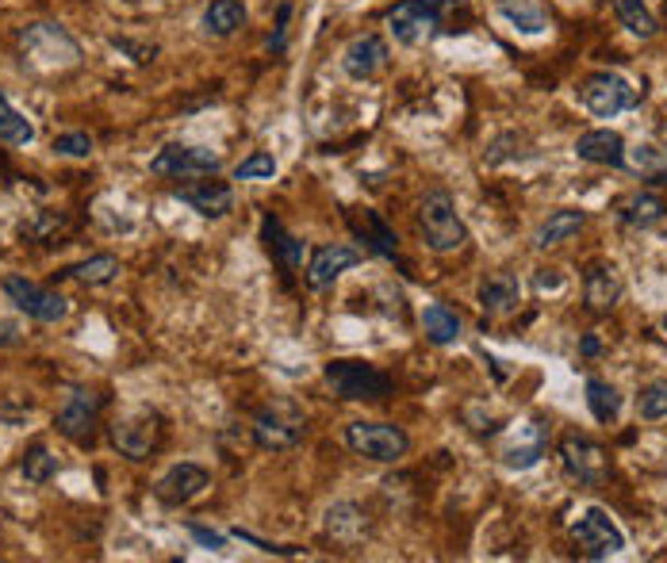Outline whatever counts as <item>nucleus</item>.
Wrapping results in <instances>:
<instances>
[{
    "label": "nucleus",
    "mask_w": 667,
    "mask_h": 563,
    "mask_svg": "<svg viewBox=\"0 0 667 563\" xmlns=\"http://www.w3.org/2000/svg\"><path fill=\"white\" fill-rule=\"evenodd\" d=\"M418 230H422L426 246L433 254H456L468 241V226L461 223L456 200L445 188H433V192L422 195V203H418Z\"/></svg>",
    "instance_id": "nucleus-1"
},
{
    "label": "nucleus",
    "mask_w": 667,
    "mask_h": 563,
    "mask_svg": "<svg viewBox=\"0 0 667 563\" xmlns=\"http://www.w3.org/2000/svg\"><path fill=\"white\" fill-rule=\"evenodd\" d=\"M20 50H23V61L43 74H54V69H74L81 61V46L77 38L69 35L66 27L58 23H27L20 31Z\"/></svg>",
    "instance_id": "nucleus-2"
},
{
    "label": "nucleus",
    "mask_w": 667,
    "mask_h": 563,
    "mask_svg": "<svg viewBox=\"0 0 667 563\" xmlns=\"http://www.w3.org/2000/svg\"><path fill=\"white\" fill-rule=\"evenodd\" d=\"M323 380L327 387L334 391L338 398H349V403H376V398H387L392 395V375L380 372L376 364L369 361H330L323 369Z\"/></svg>",
    "instance_id": "nucleus-3"
},
{
    "label": "nucleus",
    "mask_w": 667,
    "mask_h": 563,
    "mask_svg": "<svg viewBox=\"0 0 667 563\" xmlns=\"http://www.w3.org/2000/svg\"><path fill=\"white\" fill-rule=\"evenodd\" d=\"M346 444L372 464H395L410 452L407 429L392 426V421H349Z\"/></svg>",
    "instance_id": "nucleus-4"
},
{
    "label": "nucleus",
    "mask_w": 667,
    "mask_h": 563,
    "mask_svg": "<svg viewBox=\"0 0 667 563\" xmlns=\"http://www.w3.org/2000/svg\"><path fill=\"white\" fill-rule=\"evenodd\" d=\"M307 437V418L296 403L281 398V403H269L265 410L253 418V444L265 452H289L296 449Z\"/></svg>",
    "instance_id": "nucleus-5"
},
{
    "label": "nucleus",
    "mask_w": 667,
    "mask_h": 563,
    "mask_svg": "<svg viewBox=\"0 0 667 563\" xmlns=\"http://www.w3.org/2000/svg\"><path fill=\"white\" fill-rule=\"evenodd\" d=\"M579 100H584L587 112L599 115V120H614V115H622L641 104V92L633 89L622 74L602 69V74H591L584 85H579Z\"/></svg>",
    "instance_id": "nucleus-6"
},
{
    "label": "nucleus",
    "mask_w": 667,
    "mask_h": 563,
    "mask_svg": "<svg viewBox=\"0 0 667 563\" xmlns=\"http://www.w3.org/2000/svg\"><path fill=\"white\" fill-rule=\"evenodd\" d=\"M572 541L587 560H610L625 549V533L602 506H587L579 521H572Z\"/></svg>",
    "instance_id": "nucleus-7"
},
{
    "label": "nucleus",
    "mask_w": 667,
    "mask_h": 563,
    "mask_svg": "<svg viewBox=\"0 0 667 563\" xmlns=\"http://www.w3.org/2000/svg\"><path fill=\"white\" fill-rule=\"evenodd\" d=\"M4 295L15 303V307L23 311L27 318H35V323H61V318L69 315V300L61 292H50V288L35 284V280L20 277V272H8L4 277Z\"/></svg>",
    "instance_id": "nucleus-8"
},
{
    "label": "nucleus",
    "mask_w": 667,
    "mask_h": 563,
    "mask_svg": "<svg viewBox=\"0 0 667 563\" xmlns=\"http://www.w3.org/2000/svg\"><path fill=\"white\" fill-rule=\"evenodd\" d=\"M441 0H399L387 12V31L399 46H418L441 27Z\"/></svg>",
    "instance_id": "nucleus-9"
},
{
    "label": "nucleus",
    "mask_w": 667,
    "mask_h": 563,
    "mask_svg": "<svg viewBox=\"0 0 667 563\" xmlns=\"http://www.w3.org/2000/svg\"><path fill=\"white\" fill-rule=\"evenodd\" d=\"M161 441V418L154 410H131L112 421V444L120 457L146 460Z\"/></svg>",
    "instance_id": "nucleus-10"
},
{
    "label": "nucleus",
    "mask_w": 667,
    "mask_h": 563,
    "mask_svg": "<svg viewBox=\"0 0 667 563\" xmlns=\"http://www.w3.org/2000/svg\"><path fill=\"white\" fill-rule=\"evenodd\" d=\"M100 403H104V398H100L92 387H69L58 403V414H54L58 433L77 444L92 441V429H97V418H100Z\"/></svg>",
    "instance_id": "nucleus-11"
},
{
    "label": "nucleus",
    "mask_w": 667,
    "mask_h": 563,
    "mask_svg": "<svg viewBox=\"0 0 667 563\" xmlns=\"http://www.w3.org/2000/svg\"><path fill=\"white\" fill-rule=\"evenodd\" d=\"M215 169H219V154L207 150V146H184V143L161 146L150 161L154 177H212Z\"/></svg>",
    "instance_id": "nucleus-12"
},
{
    "label": "nucleus",
    "mask_w": 667,
    "mask_h": 563,
    "mask_svg": "<svg viewBox=\"0 0 667 563\" xmlns=\"http://www.w3.org/2000/svg\"><path fill=\"white\" fill-rule=\"evenodd\" d=\"M364 261V249L349 246V241H330V246H319L312 254V261H307V288H330L338 277H346L349 269H357V264Z\"/></svg>",
    "instance_id": "nucleus-13"
},
{
    "label": "nucleus",
    "mask_w": 667,
    "mask_h": 563,
    "mask_svg": "<svg viewBox=\"0 0 667 563\" xmlns=\"http://www.w3.org/2000/svg\"><path fill=\"white\" fill-rule=\"evenodd\" d=\"M207 483H212L207 468L192 464V460H181V464H173L158 483H154V495H158L161 506H184L196 495H204Z\"/></svg>",
    "instance_id": "nucleus-14"
},
{
    "label": "nucleus",
    "mask_w": 667,
    "mask_h": 563,
    "mask_svg": "<svg viewBox=\"0 0 667 563\" xmlns=\"http://www.w3.org/2000/svg\"><path fill=\"white\" fill-rule=\"evenodd\" d=\"M387 61H392V50H387V43L376 31H364V35H357L353 43L341 50V69H346V77H353V81H372L380 69H387Z\"/></svg>",
    "instance_id": "nucleus-15"
},
{
    "label": "nucleus",
    "mask_w": 667,
    "mask_h": 563,
    "mask_svg": "<svg viewBox=\"0 0 667 563\" xmlns=\"http://www.w3.org/2000/svg\"><path fill=\"white\" fill-rule=\"evenodd\" d=\"M625 284H622V272H618L614 261H595L587 264L584 272V300L587 307L595 311V315H607V311L618 307V300H622Z\"/></svg>",
    "instance_id": "nucleus-16"
},
{
    "label": "nucleus",
    "mask_w": 667,
    "mask_h": 563,
    "mask_svg": "<svg viewBox=\"0 0 667 563\" xmlns=\"http://www.w3.org/2000/svg\"><path fill=\"white\" fill-rule=\"evenodd\" d=\"M561 460H564V472L579 483H599L602 475H607V452L595 441H587V437H576V433L564 437Z\"/></svg>",
    "instance_id": "nucleus-17"
},
{
    "label": "nucleus",
    "mask_w": 667,
    "mask_h": 563,
    "mask_svg": "<svg viewBox=\"0 0 667 563\" xmlns=\"http://www.w3.org/2000/svg\"><path fill=\"white\" fill-rule=\"evenodd\" d=\"M576 158L579 161H591V166H610V169H622L625 166V138L618 131H584L576 138Z\"/></svg>",
    "instance_id": "nucleus-18"
},
{
    "label": "nucleus",
    "mask_w": 667,
    "mask_h": 563,
    "mask_svg": "<svg viewBox=\"0 0 667 563\" xmlns=\"http://www.w3.org/2000/svg\"><path fill=\"white\" fill-rule=\"evenodd\" d=\"M177 195H181V200L204 218H223L230 207H235V192H230V184H223V181L181 184V188H177Z\"/></svg>",
    "instance_id": "nucleus-19"
},
{
    "label": "nucleus",
    "mask_w": 667,
    "mask_h": 563,
    "mask_svg": "<svg viewBox=\"0 0 667 563\" xmlns=\"http://www.w3.org/2000/svg\"><path fill=\"white\" fill-rule=\"evenodd\" d=\"M479 307L487 311V315H510V311H518V303H522V284H518L515 272H491V277L479 280Z\"/></svg>",
    "instance_id": "nucleus-20"
},
{
    "label": "nucleus",
    "mask_w": 667,
    "mask_h": 563,
    "mask_svg": "<svg viewBox=\"0 0 667 563\" xmlns=\"http://www.w3.org/2000/svg\"><path fill=\"white\" fill-rule=\"evenodd\" d=\"M545 452H549V429L533 421V426L518 429V441H510L507 449H502V464H507L510 472H530L533 464H541Z\"/></svg>",
    "instance_id": "nucleus-21"
},
{
    "label": "nucleus",
    "mask_w": 667,
    "mask_h": 563,
    "mask_svg": "<svg viewBox=\"0 0 667 563\" xmlns=\"http://www.w3.org/2000/svg\"><path fill=\"white\" fill-rule=\"evenodd\" d=\"M614 211H618V218H622L625 226L648 230V226H656L667 215V203L656 192H630V195H622V200H618Z\"/></svg>",
    "instance_id": "nucleus-22"
},
{
    "label": "nucleus",
    "mask_w": 667,
    "mask_h": 563,
    "mask_svg": "<svg viewBox=\"0 0 667 563\" xmlns=\"http://www.w3.org/2000/svg\"><path fill=\"white\" fill-rule=\"evenodd\" d=\"M587 226V215L576 207H564V211H553V215L545 218V223L533 230V249H553L561 246V241L576 238L579 230Z\"/></svg>",
    "instance_id": "nucleus-23"
},
{
    "label": "nucleus",
    "mask_w": 667,
    "mask_h": 563,
    "mask_svg": "<svg viewBox=\"0 0 667 563\" xmlns=\"http://www.w3.org/2000/svg\"><path fill=\"white\" fill-rule=\"evenodd\" d=\"M349 223H353V230L361 234L364 241H369V249L376 257H395L399 254V238H395V230L384 223V218L376 215V211H364V215H349Z\"/></svg>",
    "instance_id": "nucleus-24"
},
{
    "label": "nucleus",
    "mask_w": 667,
    "mask_h": 563,
    "mask_svg": "<svg viewBox=\"0 0 667 563\" xmlns=\"http://www.w3.org/2000/svg\"><path fill=\"white\" fill-rule=\"evenodd\" d=\"M261 234H265V246L273 249V257L284 264V269H304V254H307L304 241L292 238V234L284 230V226L276 223L273 215L261 218Z\"/></svg>",
    "instance_id": "nucleus-25"
},
{
    "label": "nucleus",
    "mask_w": 667,
    "mask_h": 563,
    "mask_svg": "<svg viewBox=\"0 0 667 563\" xmlns=\"http://www.w3.org/2000/svg\"><path fill=\"white\" fill-rule=\"evenodd\" d=\"M499 12L522 35H545L549 31V15L538 0H499Z\"/></svg>",
    "instance_id": "nucleus-26"
},
{
    "label": "nucleus",
    "mask_w": 667,
    "mask_h": 563,
    "mask_svg": "<svg viewBox=\"0 0 667 563\" xmlns=\"http://www.w3.org/2000/svg\"><path fill=\"white\" fill-rule=\"evenodd\" d=\"M625 169H633V173L653 184H667V150L653 143H637L633 150L625 146Z\"/></svg>",
    "instance_id": "nucleus-27"
},
{
    "label": "nucleus",
    "mask_w": 667,
    "mask_h": 563,
    "mask_svg": "<svg viewBox=\"0 0 667 563\" xmlns=\"http://www.w3.org/2000/svg\"><path fill=\"white\" fill-rule=\"evenodd\" d=\"M200 23H204L207 35L227 38L246 23V4H242V0H212V4L204 8V20H200Z\"/></svg>",
    "instance_id": "nucleus-28"
},
{
    "label": "nucleus",
    "mask_w": 667,
    "mask_h": 563,
    "mask_svg": "<svg viewBox=\"0 0 667 563\" xmlns=\"http://www.w3.org/2000/svg\"><path fill=\"white\" fill-rule=\"evenodd\" d=\"M422 330L433 346H453L461 338V315L453 307H445V303H430L422 311Z\"/></svg>",
    "instance_id": "nucleus-29"
},
{
    "label": "nucleus",
    "mask_w": 667,
    "mask_h": 563,
    "mask_svg": "<svg viewBox=\"0 0 667 563\" xmlns=\"http://www.w3.org/2000/svg\"><path fill=\"white\" fill-rule=\"evenodd\" d=\"M587 406H591L595 421H618V414H622V395H618L614 383L599 380V375H591L587 380Z\"/></svg>",
    "instance_id": "nucleus-30"
},
{
    "label": "nucleus",
    "mask_w": 667,
    "mask_h": 563,
    "mask_svg": "<svg viewBox=\"0 0 667 563\" xmlns=\"http://www.w3.org/2000/svg\"><path fill=\"white\" fill-rule=\"evenodd\" d=\"M614 12H618V20H622V27L637 38H653L656 31H660L656 27V15L648 12L645 0H614Z\"/></svg>",
    "instance_id": "nucleus-31"
},
{
    "label": "nucleus",
    "mask_w": 667,
    "mask_h": 563,
    "mask_svg": "<svg viewBox=\"0 0 667 563\" xmlns=\"http://www.w3.org/2000/svg\"><path fill=\"white\" fill-rule=\"evenodd\" d=\"M66 277L81 280V284H112L120 277V261L112 254H100V257H89V261H77L66 269Z\"/></svg>",
    "instance_id": "nucleus-32"
},
{
    "label": "nucleus",
    "mask_w": 667,
    "mask_h": 563,
    "mask_svg": "<svg viewBox=\"0 0 667 563\" xmlns=\"http://www.w3.org/2000/svg\"><path fill=\"white\" fill-rule=\"evenodd\" d=\"M31 138H35V127H31V120L23 112H15V108L8 104L4 92H0V143L27 146Z\"/></svg>",
    "instance_id": "nucleus-33"
},
{
    "label": "nucleus",
    "mask_w": 667,
    "mask_h": 563,
    "mask_svg": "<svg viewBox=\"0 0 667 563\" xmlns=\"http://www.w3.org/2000/svg\"><path fill=\"white\" fill-rule=\"evenodd\" d=\"M327 533L338 537V541H357V537L364 533L361 510H357V506H349V503L330 506V510H327Z\"/></svg>",
    "instance_id": "nucleus-34"
},
{
    "label": "nucleus",
    "mask_w": 667,
    "mask_h": 563,
    "mask_svg": "<svg viewBox=\"0 0 667 563\" xmlns=\"http://www.w3.org/2000/svg\"><path fill=\"white\" fill-rule=\"evenodd\" d=\"M54 475H58V457H50L43 444H35V449L23 457V480L43 487V483H50Z\"/></svg>",
    "instance_id": "nucleus-35"
},
{
    "label": "nucleus",
    "mask_w": 667,
    "mask_h": 563,
    "mask_svg": "<svg viewBox=\"0 0 667 563\" xmlns=\"http://www.w3.org/2000/svg\"><path fill=\"white\" fill-rule=\"evenodd\" d=\"M273 177H276V158L265 150L250 154V158L235 166V181H273Z\"/></svg>",
    "instance_id": "nucleus-36"
},
{
    "label": "nucleus",
    "mask_w": 667,
    "mask_h": 563,
    "mask_svg": "<svg viewBox=\"0 0 667 563\" xmlns=\"http://www.w3.org/2000/svg\"><path fill=\"white\" fill-rule=\"evenodd\" d=\"M637 410H641V418H645V421H664V414H667V380H656V383H648V387L641 391Z\"/></svg>",
    "instance_id": "nucleus-37"
},
{
    "label": "nucleus",
    "mask_w": 667,
    "mask_h": 563,
    "mask_svg": "<svg viewBox=\"0 0 667 563\" xmlns=\"http://www.w3.org/2000/svg\"><path fill=\"white\" fill-rule=\"evenodd\" d=\"M54 154H58V158H89L92 138L84 135V131H66V135L54 138Z\"/></svg>",
    "instance_id": "nucleus-38"
},
{
    "label": "nucleus",
    "mask_w": 667,
    "mask_h": 563,
    "mask_svg": "<svg viewBox=\"0 0 667 563\" xmlns=\"http://www.w3.org/2000/svg\"><path fill=\"white\" fill-rule=\"evenodd\" d=\"M189 533L196 537V541L204 544V549H212V552H227V544H230L227 533H215V529L200 526V521H189Z\"/></svg>",
    "instance_id": "nucleus-39"
},
{
    "label": "nucleus",
    "mask_w": 667,
    "mask_h": 563,
    "mask_svg": "<svg viewBox=\"0 0 667 563\" xmlns=\"http://www.w3.org/2000/svg\"><path fill=\"white\" fill-rule=\"evenodd\" d=\"M533 284H538V292H561V288H564V277H561V269H538Z\"/></svg>",
    "instance_id": "nucleus-40"
},
{
    "label": "nucleus",
    "mask_w": 667,
    "mask_h": 563,
    "mask_svg": "<svg viewBox=\"0 0 667 563\" xmlns=\"http://www.w3.org/2000/svg\"><path fill=\"white\" fill-rule=\"evenodd\" d=\"M0 346H20V326L0 318Z\"/></svg>",
    "instance_id": "nucleus-41"
},
{
    "label": "nucleus",
    "mask_w": 667,
    "mask_h": 563,
    "mask_svg": "<svg viewBox=\"0 0 667 563\" xmlns=\"http://www.w3.org/2000/svg\"><path fill=\"white\" fill-rule=\"evenodd\" d=\"M599 338H584V341H579V353H584V357H599Z\"/></svg>",
    "instance_id": "nucleus-42"
},
{
    "label": "nucleus",
    "mask_w": 667,
    "mask_h": 563,
    "mask_svg": "<svg viewBox=\"0 0 667 563\" xmlns=\"http://www.w3.org/2000/svg\"><path fill=\"white\" fill-rule=\"evenodd\" d=\"M664 330H667V315H664Z\"/></svg>",
    "instance_id": "nucleus-43"
},
{
    "label": "nucleus",
    "mask_w": 667,
    "mask_h": 563,
    "mask_svg": "<svg viewBox=\"0 0 667 563\" xmlns=\"http://www.w3.org/2000/svg\"><path fill=\"white\" fill-rule=\"evenodd\" d=\"M664 421H667V414H664Z\"/></svg>",
    "instance_id": "nucleus-44"
}]
</instances>
